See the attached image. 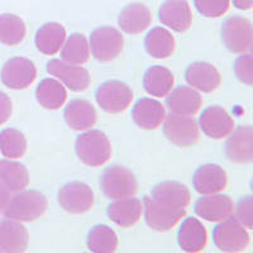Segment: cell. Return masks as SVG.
Returning a JSON list of instances; mask_svg holds the SVG:
<instances>
[{
    "mask_svg": "<svg viewBox=\"0 0 253 253\" xmlns=\"http://www.w3.org/2000/svg\"><path fill=\"white\" fill-rule=\"evenodd\" d=\"M48 202L44 194L37 190H22L9 200L4 216L17 221H35L46 213Z\"/></svg>",
    "mask_w": 253,
    "mask_h": 253,
    "instance_id": "6da1fadb",
    "label": "cell"
},
{
    "mask_svg": "<svg viewBox=\"0 0 253 253\" xmlns=\"http://www.w3.org/2000/svg\"><path fill=\"white\" fill-rule=\"evenodd\" d=\"M75 151L83 164L90 167H100L112 157V143L101 130L87 129L76 139Z\"/></svg>",
    "mask_w": 253,
    "mask_h": 253,
    "instance_id": "7a4b0ae2",
    "label": "cell"
},
{
    "mask_svg": "<svg viewBox=\"0 0 253 253\" xmlns=\"http://www.w3.org/2000/svg\"><path fill=\"white\" fill-rule=\"evenodd\" d=\"M101 191L110 200L134 196L138 191V182L134 173L126 167L114 165L105 169L100 177Z\"/></svg>",
    "mask_w": 253,
    "mask_h": 253,
    "instance_id": "3957f363",
    "label": "cell"
},
{
    "mask_svg": "<svg viewBox=\"0 0 253 253\" xmlns=\"http://www.w3.org/2000/svg\"><path fill=\"white\" fill-rule=\"evenodd\" d=\"M213 242L221 252H242L250 245V234L245 225L230 215L229 218L219 221V224L213 229Z\"/></svg>",
    "mask_w": 253,
    "mask_h": 253,
    "instance_id": "277c9868",
    "label": "cell"
},
{
    "mask_svg": "<svg viewBox=\"0 0 253 253\" xmlns=\"http://www.w3.org/2000/svg\"><path fill=\"white\" fill-rule=\"evenodd\" d=\"M221 41L225 48L232 53L251 52L253 43L252 23L245 17L233 15L224 20L220 29Z\"/></svg>",
    "mask_w": 253,
    "mask_h": 253,
    "instance_id": "5b68a950",
    "label": "cell"
},
{
    "mask_svg": "<svg viewBox=\"0 0 253 253\" xmlns=\"http://www.w3.org/2000/svg\"><path fill=\"white\" fill-rule=\"evenodd\" d=\"M90 51L99 62H112L123 51L124 38L114 27L103 26L92 31L90 36Z\"/></svg>",
    "mask_w": 253,
    "mask_h": 253,
    "instance_id": "8992f818",
    "label": "cell"
},
{
    "mask_svg": "<svg viewBox=\"0 0 253 253\" xmlns=\"http://www.w3.org/2000/svg\"><path fill=\"white\" fill-rule=\"evenodd\" d=\"M162 130L169 141L177 147H191L200 138L199 126L195 119L189 115L171 114L165 117L162 122Z\"/></svg>",
    "mask_w": 253,
    "mask_h": 253,
    "instance_id": "52a82bcc",
    "label": "cell"
},
{
    "mask_svg": "<svg viewBox=\"0 0 253 253\" xmlns=\"http://www.w3.org/2000/svg\"><path fill=\"white\" fill-rule=\"evenodd\" d=\"M95 98L104 112L118 114L130 105L133 100V91L126 83L109 80L101 84L96 89Z\"/></svg>",
    "mask_w": 253,
    "mask_h": 253,
    "instance_id": "ba28073f",
    "label": "cell"
},
{
    "mask_svg": "<svg viewBox=\"0 0 253 253\" xmlns=\"http://www.w3.org/2000/svg\"><path fill=\"white\" fill-rule=\"evenodd\" d=\"M58 204L74 215L84 214L94 207V191L85 182L71 181L58 190Z\"/></svg>",
    "mask_w": 253,
    "mask_h": 253,
    "instance_id": "9c48e42d",
    "label": "cell"
},
{
    "mask_svg": "<svg viewBox=\"0 0 253 253\" xmlns=\"http://www.w3.org/2000/svg\"><path fill=\"white\" fill-rule=\"evenodd\" d=\"M143 211L147 225L157 232H167L172 229L186 214L185 209L167 207L162 203L156 202L151 196H144Z\"/></svg>",
    "mask_w": 253,
    "mask_h": 253,
    "instance_id": "30bf717a",
    "label": "cell"
},
{
    "mask_svg": "<svg viewBox=\"0 0 253 253\" xmlns=\"http://www.w3.org/2000/svg\"><path fill=\"white\" fill-rule=\"evenodd\" d=\"M37 78L35 63L26 57H13L4 63L0 79L6 87L22 90L28 87Z\"/></svg>",
    "mask_w": 253,
    "mask_h": 253,
    "instance_id": "8fae6325",
    "label": "cell"
},
{
    "mask_svg": "<svg viewBox=\"0 0 253 253\" xmlns=\"http://www.w3.org/2000/svg\"><path fill=\"white\" fill-rule=\"evenodd\" d=\"M49 75L55 76L65 86L69 87L71 91L81 92L89 87L91 83V76L86 69L79 65H71L58 58L48 61L46 66Z\"/></svg>",
    "mask_w": 253,
    "mask_h": 253,
    "instance_id": "7c38bea8",
    "label": "cell"
},
{
    "mask_svg": "<svg viewBox=\"0 0 253 253\" xmlns=\"http://www.w3.org/2000/svg\"><path fill=\"white\" fill-rule=\"evenodd\" d=\"M224 152L230 162L250 165L253 162V129L251 126H238L228 135Z\"/></svg>",
    "mask_w": 253,
    "mask_h": 253,
    "instance_id": "4fadbf2b",
    "label": "cell"
},
{
    "mask_svg": "<svg viewBox=\"0 0 253 253\" xmlns=\"http://www.w3.org/2000/svg\"><path fill=\"white\" fill-rule=\"evenodd\" d=\"M199 128L209 138L221 139L234 129V121L227 110L219 105H213L203 110L199 118Z\"/></svg>",
    "mask_w": 253,
    "mask_h": 253,
    "instance_id": "5bb4252c",
    "label": "cell"
},
{
    "mask_svg": "<svg viewBox=\"0 0 253 253\" xmlns=\"http://www.w3.org/2000/svg\"><path fill=\"white\" fill-rule=\"evenodd\" d=\"M227 172L219 165H202L196 169L193 175V186L200 195L219 194L227 187Z\"/></svg>",
    "mask_w": 253,
    "mask_h": 253,
    "instance_id": "9a60e30c",
    "label": "cell"
},
{
    "mask_svg": "<svg viewBox=\"0 0 253 253\" xmlns=\"http://www.w3.org/2000/svg\"><path fill=\"white\" fill-rule=\"evenodd\" d=\"M158 18L164 26L177 33H184L191 27L193 13L186 0H166L158 10Z\"/></svg>",
    "mask_w": 253,
    "mask_h": 253,
    "instance_id": "2e32d148",
    "label": "cell"
},
{
    "mask_svg": "<svg viewBox=\"0 0 253 253\" xmlns=\"http://www.w3.org/2000/svg\"><path fill=\"white\" fill-rule=\"evenodd\" d=\"M195 214L208 221H221L233 215V200L228 195H204L195 203Z\"/></svg>",
    "mask_w": 253,
    "mask_h": 253,
    "instance_id": "e0dca14e",
    "label": "cell"
},
{
    "mask_svg": "<svg viewBox=\"0 0 253 253\" xmlns=\"http://www.w3.org/2000/svg\"><path fill=\"white\" fill-rule=\"evenodd\" d=\"M185 80L193 89L203 92H213L219 87L221 76L215 66L209 62H193L185 72Z\"/></svg>",
    "mask_w": 253,
    "mask_h": 253,
    "instance_id": "ac0fdd59",
    "label": "cell"
},
{
    "mask_svg": "<svg viewBox=\"0 0 253 253\" xmlns=\"http://www.w3.org/2000/svg\"><path fill=\"white\" fill-rule=\"evenodd\" d=\"M166 117V110L160 101L142 98L134 104L132 119L134 124L144 130H155L161 126Z\"/></svg>",
    "mask_w": 253,
    "mask_h": 253,
    "instance_id": "d6986e66",
    "label": "cell"
},
{
    "mask_svg": "<svg viewBox=\"0 0 253 253\" xmlns=\"http://www.w3.org/2000/svg\"><path fill=\"white\" fill-rule=\"evenodd\" d=\"M143 204L134 196L117 199L108 205L107 214L110 220L122 228H129L141 219Z\"/></svg>",
    "mask_w": 253,
    "mask_h": 253,
    "instance_id": "ffe728a7",
    "label": "cell"
},
{
    "mask_svg": "<svg viewBox=\"0 0 253 253\" xmlns=\"http://www.w3.org/2000/svg\"><path fill=\"white\" fill-rule=\"evenodd\" d=\"M28 245V230L20 221L5 219L0 223V252H26Z\"/></svg>",
    "mask_w": 253,
    "mask_h": 253,
    "instance_id": "44dd1931",
    "label": "cell"
},
{
    "mask_svg": "<svg viewBox=\"0 0 253 253\" xmlns=\"http://www.w3.org/2000/svg\"><path fill=\"white\" fill-rule=\"evenodd\" d=\"M203 99L193 87L178 86L166 95V107L173 114L193 117L202 108Z\"/></svg>",
    "mask_w": 253,
    "mask_h": 253,
    "instance_id": "7402d4cb",
    "label": "cell"
},
{
    "mask_svg": "<svg viewBox=\"0 0 253 253\" xmlns=\"http://www.w3.org/2000/svg\"><path fill=\"white\" fill-rule=\"evenodd\" d=\"M150 196L156 202L176 209H186L191 202L189 187L177 181L160 182L153 187Z\"/></svg>",
    "mask_w": 253,
    "mask_h": 253,
    "instance_id": "603a6c76",
    "label": "cell"
},
{
    "mask_svg": "<svg viewBox=\"0 0 253 253\" xmlns=\"http://www.w3.org/2000/svg\"><path fill=\"white\" fill-rule=\"evenodd\" d=\"M152 22V13L144 4L132 3L122 9L118 17V26L124 33L135 36L148 28Z\"/></svg>",
    "mask_w": 253,
    "mask_h": 253,
    "instance_id": "cb8c5ba5",
    "label": "cell"
},
{
    "mask_svg": "<svg viewBox=\"0 0 253 253\" xmlns=\"http://www.w3.org/2000/svg\"><path fill=\"white\" fill-rule=\"evenodd\" d=\"M177 242L185 252H202L208 242L207 229L199 219L186 218L177 232Z\"/></svg>",
    "mask_w": 253,
    "mask_h": 253,
    "instance_id": "d4e9b609",
    "label": "cell"
},
{
    "mask_svg": "<svg viewBox=\"0 0 253 253\" xmlns=\"http://www.w3.org/2000/svg\"><path fill=\"white\" fill-rule=\"evenodd\" d=\"M67 126L74 130H87L95 126L98 114L96 110L85 99H74L67 104L63 113Z\"/></svg>",
    "mask_w": 253,
    "mask_h": 253,
    "instance_id": "484cf974",
    "label": "cell"
},
{
    "mask_svg": "<svg viewBox=\"0 0 253 253\" xmlns=\"http://www.w3.org/2000/svg\"><path fill=\"white\" fill-rule=\"evenodd\" d=\"M66 40V31L56 22L43 24L36 33V47L41 53L53 56L60 52Z\"/></svg>",
    "mask_w": 253,
    "mask_h": 253,
    "instance_id": "4316f807",
    "label": "cell"
},
{
    "mask_svg": "<svg viewBox=\"0 0 253 253\" xmlns=\"http://www.w3.org/2000/svg\"><path fill=\"white\" fill-rule=\"evenodd\" d=\"M175 76L167 67L155 65L147 69L143 76L144 90L156 98H164L172 90Z\"/></svg>",
    "mask_w": 253,
    "mask_h": 253,
    "instance_id": "83f0119b",
    "label": "cell"
},
{
    "mask_svg": "<svg viewBox=\"0 0 253 253\" xmlns=\"http://www.w3.org/2000/svg\"><path fill=\"white\" fill-rule=\"evenodd\" d=\"M175 47V38L171 35V32L162 27L152 28L144 38V48L147 53L158 60L172 56Z\"/></svg>",
    "mask_w": 253,
    "mask_h": 253,
    "instance_id": "f1b7e54d",
    "label": "cell"
},
{
    "mask_svg": "<svg viewBox=\"0 0 253 253\" xmlns=\"http://www.w3.org/2000/svg\"><path fill=\"white\" fill-rule=\"evenodd\" d=\"M36 99L44 109L57 110L66 101L67 91L61 81L43 79L36 89Z\"/></svg>",
    "mask_w": 253,
    "mask_h": 253,
    "instance_id": "f546056e",
    "label": "cell"
},
{
    "mask_svg": "<svg viewBox=\"0 0 253 253\" xmlns=\"http://www.w3.org/2000/svg\"><path fill=\"white\" fill-rule=\"evenodd\" d=\"M0 182H3L12 193H18L29 185V172L27 167L13 160L0 161Z\"/></svg>",
    "mask_w": 253,
    "mask_h": 253,
    "instance_id": "4dcf8cb0",
    "label": "cell"
},
{
    "mask_svg": "<svg viewBox=\"0 0 253 253\" xmlns=\"http://www.w3.org/2000/svg\"><path fill=\"white\" fill-rule=\"evenodd\" d=\"M61 60L71 65H84L90 58V46L86 37L81 33H72L61 47Z\"/></svg>",
    "mask_w": 253,
    "mask_h": 253,
    "instance_id": "1f68e13d",
    "label": "cell"
},
{
    "mask_svg": "<svg viewBox=\"0 0 253 253\" xmlns=\"http://www.w3.org/2000/svg\"><path fill=\"white\" fill-rule=\"evenodd\" d=\"M86 246L90 252L112 253L118 248V237L108 225L98 224L90 229L86 238Z\"/></svg>",
    "mask_w": 253,
    "mask_h": 253,
    "instance_id": "d6a6232c",
    "label": "cell"
},
{
    "mask_svg": "<svg viewBox=\"0 0 253 253\" xmlns=\"http://www.w3.org/2000/svg\"><path fill=\"white\" fill-rule=\"evenodd\" d=\"M26 33V24L18 15L9 13L0 15V43L17 46L23 42Z\"/></svg>",
    "mask_w": 253,
    "mask_h": 253,
    "instance_id": "836d02e7",
    "label": "cell"
},
{
    "mask_svg": "<svg viewBox=\"0 0 253 253\" xmlns=\"http://www.w3.org/2000/svg\"><path fill=\"white\" fill-rule=\"evenodd\" d=\"M0 151L9 160H18L27 152V139L20 130L6 128L0 132Z\"/></svg>",
    "mask_w": 253,
    "mask_h": 253,
    "instance_id": "e575fe53",
    "label": "cell"
},
{
    "mask_svg": "<svg viewBox=\"0 0 253 253\" xmlns=\"http://www.w3.org/2000/svg\"><path fill=\"white\" fill-rule=\"evenodd\" d=\"M198 12L207 18L224 15L229 9L230 0H194Z\"/></svg>",
    "mask_w": 253,
    "mask_h": 253,
    "instance_id": "d590c367",
    "label": "cell"
},
{
    "mask_svg": "<svg viewBox=\"0 0 253 253\" xmlns=\"http://www.w3.org/2000/svg\"><path fill=\"white\" fill-rule=\"evenodd\" d=\"M234 74L241 83L246 84L247 86L253 85V57L251 52L242 53L236 58L233 65Z\"/></svg>",
    "mask_w": 253,
    "mask_h": 253,
    "instance_id": "8d00e7d4",
    "label": "cell"
},
{
    "mask_svg": "<svg viewBox=\"0 0 253 253\" xmlns=\"http://www.w3.org/2000/svg\"><path fill=\"white\" fill-rule=\"evenodd\" d=\"M237 220L245 225L247 229L253 228V199L251 195L239 199L236 208Z\"/></svg>",
    "mask_w": 253,
    "mask_h": 253,
    "instance_id": "74e56055",
    "label": "cell"
},
{
    "mask_svg": "<svg viewBox=\"0 0 253 253\" xmlns=\"http://www.w3.org/2000/svg\"><path fill=\"white\" fill-rule=\"evenodd\" d=\"M13 112V104L10 98L4 91H0V126L5 124L10 119Z\"/></svg>",
    "mask_w": 253,
    "mask_h": 253,
    "instance_id": "f35d334b",
    "label": "cell"
},
{
    "mask_svg": "<svg viewBox=\"0 0 253 253\" xmlns=\"http://www.w3.org/2000/svg\"><path fill=\"white\" fill-rule=\"evenodd\" d=\"M10 199H12V191L3 182H0V213H3Z\"/></svg>",
    "mask_w": 253,
    "mask_h": 253,
    "instance_id": "ab89813d",
    "label": "cell"
},
{
    "mask_svg": "<svg viewBox=\"0 0 253 253\" xmlns=\"http://www.w3.org/2000/svg\"><path fill=\"white\" fill-rule=\"evenodd\" d=\"M233 4L237 9H241V10H250L253 6V0H233Z\"/></svg>",
    "mask_w": 253,
    "mask_h": 253,
    "instance_id": "60d3db41",
    "label": "cell"
}]
</instances>
